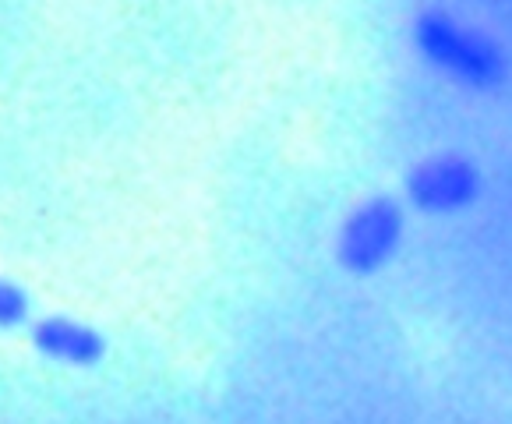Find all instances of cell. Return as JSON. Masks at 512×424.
Segmentation results:
<instances>
[{
  "instance_id": "obj_1",
  "label": "cell",
  "mask_w": 512,
  "mask_h": 424,
  "mask_svg": "<svg viewBox=\"0 0 512 424\" xmlns=\"http://www.w3.org/2000/svg\"><path fill=\"white\" fill-rule=\"evenodd\" d=\"M414 43L431 68L463 82L467 89H495L505 78L502 50L488 36L467 29L442 11H428L417 18Z\"/></svg>"
},
{
  "instance_id": "obj_5",
  "label": "cell",
  "mask_w": 512,
  "mask_h": 424,
  "mask_svg": "<svg viewBox=\"0 0 512 424\" xmlns=\"http://www.w3.org/2000/svg\"><path fill=\"white\" fill-rule=\"evenodd\" d=\"M29 322V297L18 283L0 280V329H18Z\"/></svg>"
},
{
  "instance_id": "obj_4",
  "label": "cell",
  "mask_w": 512,
  "mask_h": 424,
  "mask_svg": "<svg viewBox=\"0 0 512 424\" xmlns=\"http://www.w3.org/2000/svg\"><path fill=\"white\" fill-rule=\"evenodd\" d=\"M32 343L43 350V357H50L53 364H64V368H96L103 361L106 347L96 329L68 315H53L36 322Z\"/></svg>"
},
{
  "instance_id": "obj_2",
  "label": "cell",
  "mask_w": 512,
  "mask_h": 424,
  "mask_svg": "<svg viewBox=\"0 0 512 424\" xmlns=\"http://www.w3.org/2000/svg\"><path fill=\"white\" fill-rule=\"evenodd\" d=\"M403 244V209L389 198H371L357 205L339 230L336 255L343 269L354 276H371L382 265L392 262V255Z\"/></svg>"
},
{
  "instance_id": "obj_3",
  "label": "cell",
  "mask_w": 512,
  "mask_h": 424,
  "mask_svg": "<svg viewBox=\"0 0 512 424\" xmlns=\"http://www.w3.org/2000/svg\"><path fill=\"white\" fill-rule=\"evenodd\" d=\"M407 195L421 212L452 216V212L470 209L481 198V174L470 159L445 152V156H431L421 167H414L407 181Z\"/></svg>"
}]
</instances>
